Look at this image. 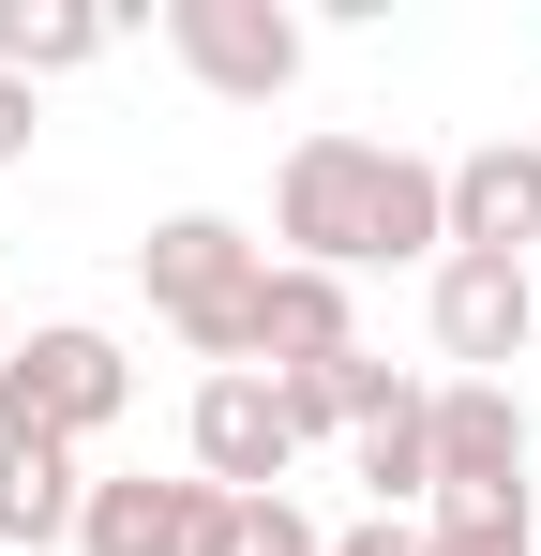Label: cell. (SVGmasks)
<instances>
[{"mask_svg": "<svg viewBox=\"0 0 541 556\" xmlns=\"http://www.w3.org/2000/svg\"><path fill=\"white\" fill-rule=\"evenodd\" d=\"M270 256L286 271H437L451 166L406 151V136H301L270 166Z\"/></svg>", "mask_w": 541, "mask_h": 556, "instance_id": "cell-1", "label": "cell"}, {"mask_svg": "<svg viewBox=\"0 0 541 556\" xmlns=\"http://www.w3.org/2000/svg\"><path fill=\"white\" fill-rule=\"evenodd\" d=\"M256 271H270V241L241 226V211H166V226L136 241L151 316H166L211 376H256Z\"/></svg>", "mask_w": 541, "mask_h": 556, "instance_id": "cell-2", "label": "cell"}, {"mask_svg": "<svg viewBox=\"0 0 541 556\" xmlns=\"http://www.w3.org/2000/svg\"><path fill=\"white\" fill-rule=\"evenodd\" d=\"M121 406H136V362H121V331H90V316H46V331H15V362H0V437H61V452H90Z\"/></svg>", "mask_w": 541, "mask_h": 556, "instance_id": "cell-3", "label": "cell"}, {"mask_svg": "<svg viewBox=\"0 0 541 556\" xmlns=\"http://www.w3.org/2000/svg\"><path fill=\"white\" fill-rule=\"evenodd\" d=\"M166 61L211 105H286L301 61H316V30H301L286 0H166Z\"/></svg>", "mask_w": 541, "mask_h": 556, "instance_id": "cell-4", "label": "cell"}, {"mask_svg": "<svg viewBox=\"0 0 541 556\" xmlns=\"http://www.w3.org/2000/svg\"><path fill=\"white\" fill-rule=\"evenodd\" d=\"M527 391L512 376H437V511H527Z\"/></svg>", "mask_w": 541, "mask_h": 556, "instance_id": "cell-5", "label": "cell"}, {"mask_svg": "<svg viewBox=\"0 0 541 556\" xmlns=\"http://www.w3.org/2000/svg\"><path fill=\"white\" fill-rule=\"evenodd\" d=\"M180 466H196L211 496H286V466H301L286 391H270V376H196V406H180Z\"/></svg>", "mask_w": 541, "mask_h": 556, "instance_id": "cell-6", "label": "cell"}, {"mask_svg": "<svg viewBox=\"0 0 541 556\" xmlns=\"http://www.w3.org/2000/svg\"><path fill=\"white\" fill-rule=\"evenodd\" d=\"M422 316H437V362H451V376H512V362L541 346L527 256H437V271H422Z\"/></svg>", "mask_w": 541, "mask_h": 556, "instance_id": "cell-7", "label": "cell"}, {"mask_svg": "<svg viewBox=\"0 0 541 556\" xmlns=\"http://www.w3.org/2000/svg\"><path fill=\"white\" fill-rule=\"evenodd\" d=\"M451 256H541V136L451 151Z\"/></svg>", "mask_w": 541, "mask_h": 556, "instance_id": "cell-8", "label": "cell"}, {"mask_svg": "<svg viewBox=\"0 0 541 556\" xmlns=\"http://www.w3.org/2000/svg\"><path fill=\"white\" fill-rule=\"evenodd\" d=\"M347 346H361L347 271H286V256H270L256 271V376H316V362H347Z\"/></svg>", "mask_w": 541, "mask_h": 556, "instance_id": "cell-9", "label": "cell"}, {"mask_svg": "<svg viewBox=\"0 0 541 556\" xmlns=\"http://www.w3.org/2000/svg\"><path fill=\"white\" fill-rule=\"evenodd\" d=\"M211 542V481L180 466V481H90L76 511V556H196Z\"/></svg>", "mask_w": 541, "mask_h": 556, "instance_id": "cell-10", "label": "cell"}, {"mask_svg": "<svg viewBox=\"0 0 541 556\" xmlns=\"http://www.w3.org/2000/svg\"><path fill=\"white\" fill-rule=\"evenodd\" d=\"M90 511V466L61 437H0V556H61Z\"/></svg>", "mask_w": 541, "mask_h": 556, "instance_id": "cell-11", "label": "cell"}, {"mask_svg": "<svg viewBox=\"0 0 541 556\" xmlns=\"http://www.w3.org/2000/svg\"><path fill=\"white\" fill-rule=\"evenodd\" d=\"M361 481H376V511H406V527H422V511H437V376H406V391H391V406H361Z\"/></svg>", "mask_w": 541, "mask_h": 556, "instance_id": "cell-12", "label": "cell"}, {"mask_svg": "<svg viewBox=\"0 0 541 556\" xmlns=\"http://www.w3.org/2000/svg\"><path fill=\"white\" fill-rule=\"evenodd\" d=\"M121 46V15L105 0H0V76H30V91H61Z\"/></svg>", "mask_w": 541, "mask_h": 556, "instance_id": "cell-13", "label": "cell"}, {"mask_svg": "<svg viewBox=\"0 0 541 556\" xmlns=\"http://www.w3.org/2000/svg\"><path fill=\"white\" fill-rule=\"evenodd\" d=\"M196 556H331V527L301 496H211V542Z\"/></svg>", "mask_w": 541, "mask_h": 556, "instance_id": "cell-14", "label": "cell"}, {"mask_svg": "<svg viewBox=\"0 0 541 556\" xmlns=\"http://www.w3.org/2000/svg\"><path fill=\"white\" fill-rule=\"evenodd\" d=\"M422 556H541L527 511H422Z\"/></svg>", "mask_w": 541, "mask_h": 556, "instance_id": "cell-15", "label": "cell"}, {"mask_svg": "<svg viewBox=\"0 0 541 556\" xmlns=\"http://www.w3.org/2000/svg\"><path fill=\"white\" fill-rule=\"evenodd\" d=\"M331 556H422V527L406 511H361V527H331Z\"/></svg>", "mask_w": 541, "mask_h": 556, "instance_id": "cell-16", "label": "cell"}, {"mask_svg": "<svg viewBox=\"0 0 541 556\" xmlns=\"http://www.w3.org/2000/svg\"><path fill=\"white\" fill-rule=\"evenodd\" d=\"M30 121H46V91H30V76H0V166H30Z\"/></svg>", "mask_w": 541, "mask_h": 556, "instance_id": "cell-17", "label": "cell"}, {"mask_svg": "<svg viewBox=\"0 0 541 556\" xmlns=\"http://www.w3.org/2000/svg\"><path fill=\"white\" fill-rule=\"evenodd\" d=\"M0 362H15V316H0Z\"/></svg>", "mask_w": 541, "mask_h": 556, "instance_id": "cell-18", "label": "cell"}, {"mask_svg": "<svg viewBox=\"0 0 541 556\" xmlns=\"http://www.w3.org/2000/svg\"><path fill=\"white\" fill-rule=\"evenodd\" d=\"M527 301H541V256H527Z\"/></svg>", "mask_w": 541, "mask_h": 556, "instance_id": "cell-19", "label": "cell"}]
</instances>
